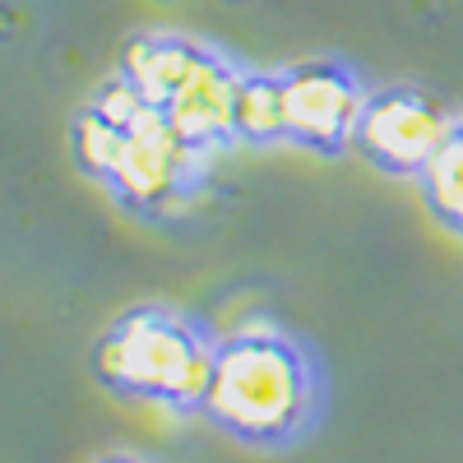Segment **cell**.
Instances as JSON below:
<instances>
[{
    "label": "cell",
    "instance_id": "obj_1",
    "mask_svg": "<svg viewBox=\"0 0 463 463\" xmlns=\"http://www.w3.org/2000/svg\"><path fill=\"white\" fill-rule=\"evenodd\" d=\"M200 412L241 445H292L311 431L320 412L316 362L283 329H241L218 343L213 380Z\"/></svg>",
    "mask_w": 463,
    "mask_h": 463
},
{
    "label": "cell",
    "instance_id": "obj_2",
    "mask_svg": "<svg viewBox=\"0 0 463 463\" xmlns=\"http://www.w3.org/2000/svg\"><path fill=\"white\" fill-rule=\"evenodd\" d=\"M218 343H209L190 320L139 306L116 320L93 347V375L116 394L167 403L176 412H200L213 380Z\"/></svg>",
    "mask_w": 463,
    "mask_h": 463
},
{
    "label": "cell",
    "instance_id": "obj_3",
    "mask_svg": "<svg viewBox=\"0 0 463 463\" xmlns=\"http://www.w3.org/2000/svg\"><path fill=\"white\" fill-rule=\"evenodd\" d=\"M454 126L458 116L440 98L394 84V89H375L366 98L353 148L371 167L390 176H421L427 163L445 148V139L454 135Z\"/></svg>",
    "mask_w": 463,
    "mask_h": 463
},
{
    "label": "cell",
    "instance_id": "obj_4",
    "mask_svg": "<svg viewBox=\"0 0 463 463\" xmlns=\"http://www.w3.org/2000/svg\"><path fill=\"white\" fill-rule=\"evenodd\" d=\"M204 158L209 153L190 148L172 130L167 116L153 107L126 130L107 185L116 190V200L139 209V213H167V209H176L185 200V190L195 185Z\"/></svg>",
    "mask_w": 463,
    "mask_h": 463
},
{
    "label": "cell",
    "instance_id": "obj_5",
    "mask_svg": "<svg viewBox=\"0 0 463 463\" xmlns=\"http://www.w3.org/2000/svg\"><path fill=\"white\" fill-rule=\"evenodd\" d=\"M366 98V84L338 61H301L283 70L288 139L316 153H343L357 139Z\"/></svg>",
    "mask_w": 463,
    "mask_h": 463
},
{
    "label": "cell",
    "instance_id": "obj_6",
    "mask_svg": "<svg viewBox=\"0 0 463 463\" xmlns=\"http://www.w3.org/2000/svg\"><path fill=\"white\" fill-rule=\"evenodd\" d=\"M237 84H241V70L222 52H213L190 74V84L163 107V116L190 148L209 153L227 139H237Z\"/></svg>",
    "mask_w": 463,
    "mask_h": 463
},
{
    "label": "cell",
    "instance_id": "obj_7",
    "mask_svg": "<svg viewBox=\"0 0 463 463\" xmlns=\"http://www.w3.org/2000/svg\"><path fill=\"white\" fill-rule=\"evenodd\" d=\"M209 56H213V47L195 43V37H181V33H135L130 43L121 47V74L163 111L190 84V74H195Z\"/></svg>",
    "mask_w": 463,
    "mask_h": 463
},
{
    "label": "cell",
    "instance_id": "obj_8",
    "mask_svg": "<svg viewBox=\"0 0 463 463\" xmlns=\"http://www.w3.org/2000/svg\"><path fill=\"white\" fill-rule=\"evenodd\" d=\"M237 139L246 144H279L288 139V102H283V70H241L237 84Z\"/></svg>",
    "mask_w": 463,
    "mask_h": 463
},
{
    "label": "cell",
    "instance_id": "obj_9",
    "mask_svg": "<svg viewBox=\"0 0 463 463\" xmlns=\"http://www.w3.org/2000/svg\"><path fill=\"white\" fill-rule=\"evenodd\" d=\"M427 209L440 227H449L454 237H463V121L454 126V135L445 139V148L427 163V172L417 176Z\"/></svg>",
    "mask_w": 463,
    "mask_h": 463
},
{
    "label": "cell",
    "instance_id": "obj_10",
    "mask_svg": "<svg viewBox=\"0 0 463 463\" xmlns=\"http://www.w3.org/2000/svg\"><path fill=\"white\" fill-rule=\"evenodd\" d=\"M121 139H126V130H121V126H111L107 116H98L93 107H84L80 116H74V126H70L74 163H80L84 176H98V181L111 176L116 153H121Z\"/></svg>",
    "mask_w": 463,
    "mask_h": 463
},
{
    "label": "cell",
    "instance_id": "obj_11",
    "mask_svg": "<svg viewBox=\"0 0 463 463\" xmlns=\"http://www.w3.org/2000/svg\"><path fill=\"white\" fill-rule=\"evenodd\" d=\"M89 107H93L98 116H107L111 126H121V130H130L144 111H153V102H148V98L126 80V74H116L111 84H102V89H98V98H93Z\"/></svg>",
    "mask_w": 463,
    "mask_h": 463
},
{
    "label": "cell",
    "instance_id": "obj_12",
    "mask_svg": "<svg viewBox=\"0 0 463 463\" xmlns=\"http://www.w3.org/2000/svg\"><path fill=\"white\" fill-rule=\"evenodd\" d=\"M98 463H148V458H135V454H107V458H98Z\"/></svg>",
    "mask_w": 463,
    "mask_h": 463
}]
</instances>
